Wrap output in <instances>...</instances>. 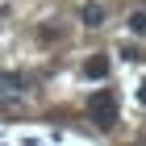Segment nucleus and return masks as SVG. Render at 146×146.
Segmentation results:
<instances>
[{"mask_svg": "<svg viewBox=\"0 0 146 146\" xmlns=\"http://www.w3.org/2000/svg\"><path fill=\"white\" fill-rule=\"evenodd\" d=\"M88 109H92V117H96L100 129H113V125H117V92H113V88H100L96 96H92Z\"/></svg>", "mask_w": 146, "mask_h": 146, "instance_id": "1", "label": "nucleus"}, {"mask_svg": "<svg viewBox=\"0 0 146 146\" xmlns=\"http://www.w3.org/2000/svg\"><path fill=\"white\" fill-rule=\"evenodd\" d=\"M25 75H9V71H4V75H0V109H17V104L25 100Z\"/></svg>", "mask_w": 146, "mask_h": 146, "instance_id": "2", "label": "nucleus"}, {"mask_svg": "<svg viewBox=\"0 0 146 146\" xmlns=\"http://www.w3.org/2000/svg\"><path fill=\"white\" fill-rule=\"evenodd\" d=\"M84 75H88V79H104V75H109V58H104V54H92L88 63H84Z\"/></svg>", "mask_w": 146, "mask_h": 146, "instance_id": "3", "label": "nucleus"}, {"mask_svg": "<svg viewBox=\"0 0 146 146\" xmlns=\"http://www.w3.org/2000/svg\"><path fill=\"white\" fill-rule=\"evenodd\" d=\"M129 34H146V13H129Z\"/></svg>", "mask_w": 146, "mask_h": 146, "instance_id": "4", "label": "nucleus"}, {"mask_svg": "<svg viewBox=\"0 0 146 146\" xmlns=\"http://www.w3.org/2000/svg\"><path fill=\"white\" fill-rule=\"evenodd\" d=\"M104 21V13L96 9V4H88V9H84V25H100Z\"/></svg>", "mask_w": 146, "mask_h": 146, "instance_id": "5", "label": "nucleus"}, {"mask_svg": "<svg viewBox=\"0 0 146 146\" xmlns=\"http://www.w3.org/2000/svg\"><path fill=\"white\" fill-rule=\"evenodd\" d=\"M138 100L146 104V79H142V84H138Z\"/></svg>", "mask_w": 146, "mask_h": 146, "instance_id": "6", "label": "nucleus"}]
</instances>
